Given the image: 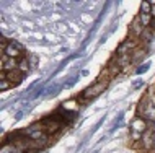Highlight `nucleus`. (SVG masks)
<instances>
[{
	"label": "nucleus",
	"mask_w": 155,
	"mask_h": 153,
	"mask_svg": "<svg viewBox=\"0 0 155 153\" xmlns=\"http://www.w3.org/2000/svg\"><path fill=\"white\" fill-rule=\"evenodd\" d=\"M18 67H20V70H21V72L25 73V72H28V70H30V64H28V60L23 59V60L18 64Z\"/></svg>",
	"instance_id": "9"
},
{
	"label": "nucleus",
	"mask_w": 155,
	"mask_h": 153,
	"mask_svg": "<svg viewBox=\"0 0 155 153\" xmlns=\"http://www.w3.org/2000/svg\"><path fill=\"white\" fill-rule=\"evenodd\" d=\"M3 52H5L7 57H10V59H15V57H18L20 54H21V47H13L12 44H8V46L3 49Z\"/></svg>",
	"instance_id": "4"
},
{
	"label": "nucleus",
	"mask_w": 155,
	"mask_h": 153,
	"mask_svg": "<svg viewBox=\"0 0 155 153\" xmlns=\"http://www.w3.org/2000/svg\"><path fill=\"white\" fill-rule=\"evenodd\" d=\"M61 126H62V124H61L59 121H56L54 117H51L49 121H46V122H44V126H43V127H44L46 130H49V132H56Z\"/></svg>",
	"instance_id": "5"
},
{
	"label": "nucleus",
	"mask_w": 155,
	"mask_h": 153,
	"mask_svg": "<svg viewBox=\"0 0 155 153\" xmlns=\"http://www.w3.org/2000/svg\"><path fill=\"white\" fill-rule=\"evenodd\" d=\"M77 81H78V77H72V78H70V80L65 83V88H70V86H72L74 83H77Z\"/></svg>",
	"instance_id": "12"
},
{
	"label": "nucleus",
	"mask_w": 155,
	"mask_h": 153,
	"mask_svg": "<svg viewBox=\"0 0 155 153\" xmlns=\"http://www.w3.org/2000/svg\"><path fill=\"white\" fill-rule=\"evenodd\" d=\"M142 24H149V18H147V15L142 16Z\"/></svg>",
	"instance_id": "16"
},
{
	"label": "nucleus",
	"mask_w": 155,
	"mask_h": 153,
	"mask_svg": "<svg viewBox=\"0 0 155 153\" xmlns=\"http://www.w3.org/2000/svg\"><path fill=\"white\" fill-rule=\"evenodd\" d=\"M0 153H16V150H15V147L7 145V147H3V148H2V151H0Z\"/></svg>",
	"instance_id": "10"
},
{
	"label": "nucleus",
	"mask_w": 155,
	"mask_h": 153,
	"mask_svg": "<svg viewBox=\"0 0 155 153\" xmlns=\"http://www.w3.org/2000/svg\"><path fill=\"white\" fill-rule=\"evenodd\" d=\"M152 106L155 107V98H153V101H152Z\"/></svg>",
	"instance_id": "19"
},
{
	"label": "nucleus",
	"mask_w": 155,
	"mask_h": 153,
	"mask_svg": "<svg viewBox=\"0 0 155 153\" xmlns=\"http://www.w3.org/2000/svg\"><path fill=\"white\" fill-rule=\"evenodd\" d=\"M152 15L155 16V3H152Z\"/></svg>",
	"instance_id": "17"
},
{
	"label": "nucleus",
	"mask_w": 155,
	"mask_h": 153,
	"mask_svg": "<svg viewBox=\"0 0 155 153\" xmlns=\"http://www.w3.org/2000/svg\"><path fill=\"white\" fill-rule=\"evenodd\" d=\"M150 26H152L153 30H155V20H152V23H150Z\"/></svg>",
	"instance_id": "18"
},
{
	"label": "nucleus",
	"mask_w": 155,
	"mask_h": 153,
	"mask_svg": "<svg viewBox=\"0 0 155 153\" xmlns=\"http://www.w3.org/2000/svg\"><path fill=\"white\" fill-rule=\"evenodd\" d=\"M10 86H12V81L10 80H7V78H2V80H0V90H2V91L8 90Z\"/></svg>",
	"instance_id": "8"
},
{
	"label": "nucleus",
	"mask_w": 155,
	"mask_h": 153,
	"mask_svg": "<svg viewBox=\"0 0 155 153\" xmlns=\"http://www.w3.org/2000/svg\"><path fill=\"white\" fill-rule=\"evenodd\" d=\"M142 34H144V38H145V39H147V41H150V39H152V38H153V36H152V33H150L149 30H145L144 33H142Z\"/></svg>",
	"instance_id": "14"
},
{
	"label": "nucleus",
	"mask_w": 155,
	"mask_h": 153,
	"mask_svg": "<svg viewBox=\"0 0 155 153\" xmlns=\"http://www.w3.org/2000/svg\"><path fill=\"white\" fill-rule=\"evenodd\" d=\"M140 11H142V15H147L152 11V3H149V2H142L140 3Z\"/></svg>",
	"instance_id": "7"
},
{
	"label": "nucleus",
	"mask_w": 155,
	"mask_h": 153,
	"mask_svg": "<svg viewBox=\"0 0 155 153\" xmlns=\"http://www.w3.org/2000/svg\"><path fill=\"white\" fill-rule=\"evenodd\" d=\"M15 60L13 59H10V57H3V62H2V69H3V72H5V70H8L10 69V72H12V69H15Z\"/></svg>",
	"instance_id": "6"
},
{
	"label": "nucleus",
	"mask_w": 155,
	"mask_h": 153,
	"mask_svg": "<svg viewBox=\"0 0 155 153\" xmlns=\"http://www.w3.org/2000/svg\"><path fill=\"white\" fill-rule=\"evenodd\" d=\"M104 90H106V83H95V85H91V86H88V88L87 90H83L82 91V94L80 96H78V100H83V98H85V100H91V98H96L98 96V94H101Z\"/></svg>",
	"instance_id": "1"
},
{
	"label": "nucleus",
	"mask_w": 155,
	"mask_h": 153,
	"mask_svg": "<svg viewBox=\"0 0 155 153\" xmlns=\"http://www.w3.org/2000/svg\"><path fill=\"white\" fill-rule=\"evenodd\" d=\"M23 78H25V73L21 72V70H12L10 73H8V80L12 81V85H18V83H21L23 81Z\"/></svg>",
	"instance_id": "3"
},
{
	"label": "nucleus",
	"mask_w": 155,
	"mask_h": 153,
	"mask_svg": "<svg viewBox=\"0 0 155 153\" xmlns=\"http://www.w3.org/2000/svg\"><path fill=\"white\" fill-rule=\"evenodd\" d=\"M149 67H150V64H144V65H140V67L137 69V72H136V73H139V75H140V73L147 72V70H149Z\"/></svg>",
	"instance_id": "11"
},
{
	"label": "nucleus",
	"mask_w": 155,
	"mask_h": 153,
	"mask_svg": "<svg viewBox=\"0 0 155 153\" xmlns=\"http://www.w3.org/2000/svg\"><path fill=\"white\" fill-rule=\"evenodd\" d=\"M57 91V85H54V88H51V90H48V91H46V94H54Z\"/></svg>",
	"instance_id": "15"
},
{
	"label": "nucleus",
	"mask_w": 155,
	"mask_h": 153,
	"mask_svg": "<svg viewBox=\"0 0 155 153\" xmlns=\"http://www.w3.org/2000/svg\"><path fill=\"white\" fill-rule=\"evenodd\" d=\"M145 129H147V124H145L144 119H134L131 124V130H132L134 137H139L140 134H144Z\"/></svg>",
	"instance_id": "2"
},
{
	"label": "nucleus",
	"mask_w": 155,
	"mask_h": 153,
	"mask_svg": "<svg viewBox=\"0 0 155 153\" xmlns=\"http://www.w3.org/2000/svg\"><path fill=\"white\" fill-rule=\"evenodd\" d=\"M142 85H144V81H142V80H136V81H132V88H134V90H139Z\"/></svg>",
	"instance_id": "13"
}]
</instances>
